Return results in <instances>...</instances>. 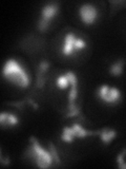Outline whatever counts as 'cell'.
Wrapping results in <instances>:
<instances>
[{
    "instance_id": "6da1fadb",
    "label": "cell",
    "mask_w": 126,
    "mask_h": 169,
    "mask_svg": "<svg viewBox=\"0 0 126 169\" xmlns=\"http://www.w3.org/2000/svg\"><path fill=\"white\" fill-rule=\"evenodd\" d=\"M3 76L9 82L27 88L30 85V77L22 66L16 59H9L3 67Z\"/></svg>"
},
{
    "instance_id": "7a4b0ae2",
    "label": "cell",
    "mask_w": 126,
    "mask_h": 169,
    "mask_svg": "<svg viewBox=\"0 0 126 169\" xmlns=\"http://www.w3.org/2000/svg\"><path fill=\"white\" fill-rule=\"evenodd\" d=\"M30 141L32 142V147L27 151V156L34 158L36 164L40 168H49L52 165V161H53L52 154L42 148L34 136L31 137Z\"/></svg>"
},
{
    "instance_id": "3957f363",
    "label": "cell",
    "mask_w": 126,
    "mask_h": 169,
    "mask_svg": "<svg viewBox=\"0 0 126 169\" xmlns=\"http://www.w3.org/2000/svg\"><path fill=\"white\" fill-rule=\"evenodd\" d=\"M58 12V6L55 3H49L46 4L41 11V18L39 20V23H38V28H39L40 31L44 32L47 28H49V21L52 20L55 15Z\"/></svg>"
},
{
    "instance_id": "277c9868",
    "label": "cell",
    "mask_w": 126,
    "mask_h": 169,
    "mask_svg": "<svg viewBox=\"0 0 126 169\" xmlns=\"http://www.w3.org/2000/svg\"><path fill=\"white\" fill-rule=\"evenodd\" d=\"M79 14L80 17H81V20L85 25H92L96 21L97 16H98L97 9L90 3L81 6V8L79 10Z\"/></svg>"
},
{
    "instance_id": "5b68a950",
    "label": "cell",
    "mask_w": 126,
    "mask_h": 169,
    "mask_svg": "<svg viewBox=\"0 0 126 169\" xmlns=\"http://www.w3.org/2000/svg\"><path fill=\"white\" fill-rule=\"evenodd\" d=\"M77 40V37L73 33L66 34L65 39H64V48H63V54L65 56L72 55V53L75 50V42Z\"/></svg>"
},
{
    "instance_id": "8992f818",
    "label": "cell",
    "mask_w": 126,
    "mask_h": 169,
    "mask_svg": "<svg viewBox=\"0 0 126 169\" xmlns=\"http://www.w3.org/2000/svg\"><path fill=\"white\" fill-rule=\"evenodd\" d=\"M120 98H121L120 90L117 89V88H109L107 95H106L102 101L107 104H113V103H117Z\"/></svg>"
},
{
    "instance_id": "52a82bcc",
    "label": "cell",
    "mask_w": 126,
    "mask_h": 169,
    "mask_svg": "<svg viewBox=\"0 0 126 169\" xmlns=\"http://www.w3.org/2000/svg\"><path fill=\"white\" fill-rule=\"evenodd\" d=\"M116 134H117V133H116L115 130H108V129H103L100 132L101 140L105 143V144H109V142L116 136Z\"/></svg>"
},
{
    "instance_id": "ba28073f",
    "label": "cell",
    "mask_w": 126,
    "mask_h": 169,
    "mask_svg": "<svg viewBox=\"0 0 126 169\" xmlns=\"http://www.w3.org/2000/svg\"><path fill=\"white\" fill-rule=\"evenodd\" d=\"M123 71V60L120 59L110 67V73L115 76H120Z\"/></svg>"
},
{
    "instance_id": "9c48e42d",
    "label": "cell",
    "mask_w": 126,
    "mask_h": 169,
    "mask_svg": "<svg viewBox=\"0 0 126 169\" xmlns=\"http://www.w3.org/2000/svg\"><path fill=\"white\" fill-rule=\"evenodd\" d=\"M65 76L67 77V79L70 80V84L72 86V89H77V84H78V80H77V76L74 74L73 72H66Z\"/></svg>"
},
{
    "instance_id": "30bf717a",
    "label": "cell",
    "mask_w": 126,
    "mask_h": 169,
    "mask_svg": "<svg viewBox=\"0 0 126 169\" xmlns=\"http://www.w3.org/2000/svg\"><path fill=\"white\" fill-rule=\"evenodd\" d=\"M68 85H70V80L67 79V77H66L65 75L60 76V77H58V79H57V86H58L59 88H61V89H65Z\"/></svg>"
},
{
    "instance_id": "8fae6325",
    "label": "cell",
    "mask_w": 126,
    "mask_h": 169,
    "mask_svg": "<svg viewBox=\"0 0 126 169\" xmlns=\"http://www.w3.org/2000/svg\"><path fill=\"white\" fill-rule=\"evenodd\" d=\"M19 122L18 117L16 115H14V114L12 113H8V118H6V123H8L9 126H15L17 125Z\"/></svg>"
},
{
    "instance_id": "7c38bea8",
    "label": "cell",
    "mask_w": 126,
    "mask_h": 169,
    "mask_svg": "<svg viewBox=\"0 0 126 169\" xmlns=\"http://www.w3.org/2000/svg\"><path fill=\"white\" fill-rule=\"evenodd\" d=\"M49 150H51V154H52V156L55 159V162H56L57 164H60V159H59V156H58V152H57L56 150V148H55V146L52 143H49Z\"/></svg>"
},
{
    "instance_id": "4fadbf2b",
    "label": "cell",
    "mask_w": 126,
    "mask_h": 169,
    "mask_svg": "<svg viewBox=\"0 0 126 169\" xmlns=\"http://www.w3.org/2000/svg\"><path fill=\"white\" fill-rule=\"evenodd\" d=\"M108 91H109V87L107 85H104V86H102L101 88L99 89V91H98V95H99V97L101 99H103L104 97L107 95L108 93Z\"/></svg>"
},
{
    "instance_id": "5bb4252c",
    "label": "cell",
    "mask_w": 126,
    "mask_h": 169,
    "mask_svg": "<svg viewBox=\"0 0 126 169\" xmlns=\"http://www.w3.org/2000/svg\"><path fill=\"white\" fill-rule=\"evenodd\" d=\"M85 47H86V44H85L84 40L80 39V38H77V40H76V42H75V49L76 50H81Z\"/></svg>"
},
{
    "instance_id": "9a60e30c",
    "label": "cell",
    "mask_w": 126,
    "mask_h": 169,
    "mask_svg": "<svg viewBox=\"0 0 126 169\" xmlns=\"http://www.w3.org/2000/svg\"><path fill=\"white\" fill-rule=\"evenodd\" d=\"M49 63H46V61H42V63H40V66H39V72L43 74L45 71L49 69Z\"/></svg>"
},
{
    "instance_id": "2e32d148",
    "label": "cell",
    "mask_w": 126,
    "mask_h": 169,
    "mask_svg": "<svg viewBox=\"0 0 126 169\" xmlns=\"http://www.w3.org/2000/svg\"><path fill=\"white\" fill-rule=\"evenodd\" d=\"M126 154V149H123L122 153L119 154V156H117V162H118V166L121 165V164L124 163V156Z\"/></svg>"
},
{
    "instance_id": "e0dca14e",
    "label": "cell",
    "mask_w": 126,
    "mask_h": 169,
    "mask_svg": "<svg viewBox=\"0 0 126 169\" xmlns=\"http://www.w3.org/2000/svg\"><path fill=\"white\" fill-rule=\"evenodd\" d=\"M61 139H62L63 141L66 142V143H72L74 136H72V135H70V134H65V133H62V135H61Z\"/></svg>"
},
{
    "instance_id": "ac0fdd59",
    "label": "cell",
    "mask_w": 126,
    "mask_h": 169,
    "mask_svg": "<svg viewBox=\"0 0 126 169\" xmlns=\"http://www.w3.org/2000/svg\"><path fill=\"white\" fill-rule=\"evenodd\" d=\"M6 118H8V113L2 112L1 114H0V124H1V126H4V125H5Z\"/></svg>"
},
{
    "instance_id": "d6986e66",
    "label": "cell",
    "mask_w": 126,
    "mask_h": 169,
    "mask_svg": "<svg viewBox=\"0 0 126 169\" xmlns=\"http://www.w3.org/2000/svg\"><path fill=\"white\" fill-rule=\"evenodd\" d=\"M80 114V110H79V108H77V109H75V110H73V111H70V113L66 115V117H73V116H78Z\"/></svg>"
},
{
    "instance_id": "ffe728a7",
    "label": "cell",
    "mask_w": 126,
    "mask_h": 169,
    "mask_svg": "<svg viewBox=\"0 0 126 169\" xmlns=\"http://www.w3.org/2000/svg\"><path fill=\"white\" fill-rule=\"evenodd\" d=\"M0 161H1V163L3 164V165H8V164H9V159H3L2 156L0 158Z\"/></svg>"
},
{
    "instance_id": "44dd1931",
    "label": "cell",
    "mask_w": 126,
    "mask_h": 169,
    "mask_svg": "<svg viewBox=\"0 0 126 169\" xmlns=\"http://www.w3.org/2000/svg\"><path fill=\"white\" fill-rule=\"evenodd\" d=\"M118 167H119V168H123V169H126V164H125V163H123V164H121V165H119Z\"/></svg>"
}]
</instances>
